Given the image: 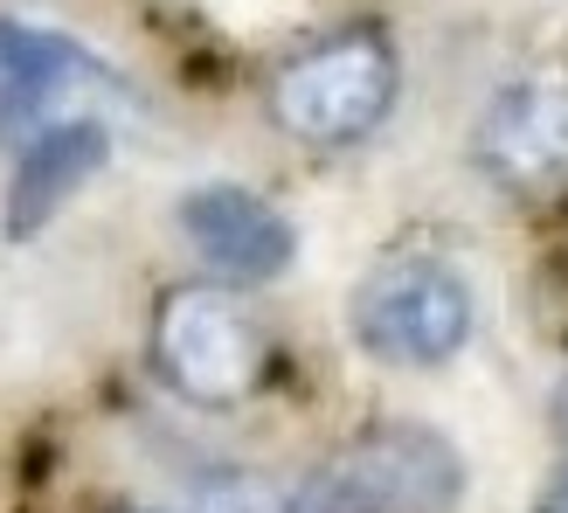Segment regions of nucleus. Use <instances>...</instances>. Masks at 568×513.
<instances>
[{"label":"nucleus","mask_w":568,"mask_h":513,"mask_svg":"<svg viewBox=\"0 0 568 513\" xmlns=\"http://www.w3.org/2000/svg\"><path fill=\"white\" fill-rule=\"evenodd\" d=\"M465 500V459L423 423H375L298 486L292 513H450Z\"/></svg>","instance_id":"f257e3e1"},{"label":"nucleus","mask_w":568,"mask_h":513,"mask_svg":"<svg viewBox=\"0 0 568 513\" xmlns=\"http://www.w3.org/2000/svg\"><path fill=\"white\" fill-rule=\"evenodd\" d=\"M395 83H403V70H395L382 28H347V36L298 49L271 77V119L298 147H354L388 119Z\"/></svg>","instance_id":"f03ea898"},{"label":"nucleus","mask_w":568,"mask_h":513,"mask_svg":"<svg viewBox=\"0 0 568 513\" xmlns=\"http://www.w3.org/2000/svg\"><path fill=\"white\" fill-rule=\"evenodd\" d=\"M354 340L388 368H444L471 340V284L437 250H388L354 284Z\"/></svg>","instance_id":"7ed1b4c3"},{"label":"nucleus","mask_w":568,"mask_h":513,"mask_svg":"<svg viewBox=\"0 0 568 513\" xmlns=\"http://www.w3.org/2000/svg\"><path fill=\"white\" fill-rule=\"evenodd\" d=\"M264 333L257 320L215 284H174L153 305V368L194 410H236L264 382Z\"/></svg>","instance_id":"20e7f679"},{"label":"nucleus","mask_w":568,"mask_h":513,"mask_svg":"<svg viewBox=\"0 0 568 513\" xmlns=\"http://www.w3.org/2000/svg\"><path fill=\"white\" fill-rule=\"evenodd\" d=\"M471 160L506 194H568V77L527 70L478 111Z\"/></svg>","instance_id":"39448f33"},{"label":"nucleus","mask_w":568,"mask_h":513,"mask_svg":"<svg viewBox=\"0 0 568 513\" xmlns=\"http://www.w3.org/2000/svg\"><path fill=\"white\" fill-rule=\"evenodd\" d=\"M181 237L202 250L209 271L236 278V284H264L298 256L292 215L236 181H202L194 194H181Z\"/></svg>","instance_id":"423d86ee"},{"label":"nucleus","mask_w":568,"mask_h":513,"mask_svg":"<svg viewBox=\"0 0 568 513\" xmlns=\"http://www.w3.org/2000/svg\"><path fill=\"white\" fill-rule=\"evenodd\" d=\"M104 63L49 28L0 21V147H28L42 125L70 119L77 91H104Z\"/></svg>","instance_id":"0eeeda50"},{"label":"nucleus","mask_w":568,"mask_h":513,"mask_svg":"<svg viewBox=\"0 0 568 513\" xmlns=\"http://www.w3.org/2000/svg\"><path fill=\"white\" fill-rule=\"evenodd\" d=\"M104 160H111V132L91 111H70V119L42 125L21 147L14 181H8V237H36L42 222H55V209H63L83 181H98Z\"/></svg>","instance_id":"6e6552de"},{"label":"nucleus","mask_w":568,"mask_h":513,"mask_svg":"<svg viewBox=\"0 0 568 513\" xmlns=\"http://www.w3.org/2000/svg\"><path fill=\"white\" fill-rule=\"evenodd\" d=\"M534 513H568V465L555 472V486H548L541 500H534Z\"/></svg>","instance_id":"1a4fd4ad"}]
</instances>
